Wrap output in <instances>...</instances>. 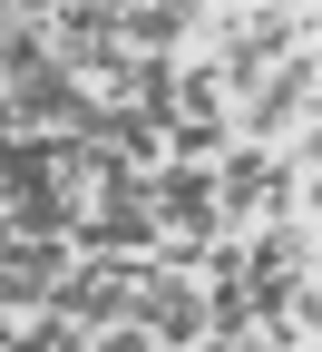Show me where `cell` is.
<instances>
[{"label": "cell", "mask_w": 322, "mask_h": 352, "mask_svg": "<svg viewBox=\"0 0 322 352\" xmlns=\"http://www.w3.org/2000/svg\"><path fill=\"white\" fill-rule=\"evenodd\" d=\"M303 98H312V50L273 69V88L254 98V118H244V127H254V138H273V127H293V108H303Z\"/></svg>", "instance_id": "obj_2"}, {"label": "cell", "mask_w": 322, "mask_h": 352, "mask_svg": "<svg viewBox=\"0 0 322 352\" xmlns=\"http://www.w3.org/2000/svg\"><path fill=\"white\" fill-rule=\"evenodd\" d=\"M147 215L176 235H215V166H166L147 176Z\"/></svg>", "instance_id": "obj_1"}]
</instances>
